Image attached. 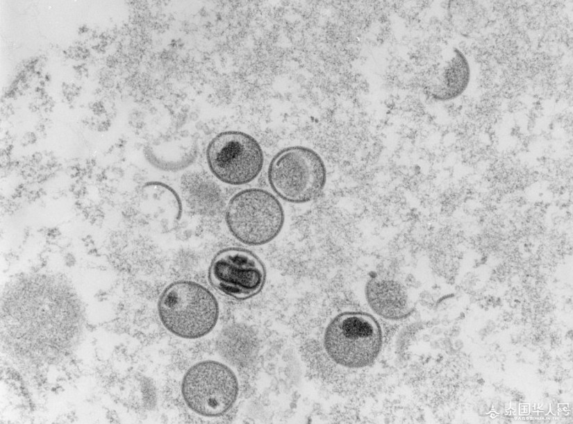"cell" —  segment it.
Wrapping results in <instances>:
<instances>
[{"instance_id":"3957f363","label":"cell","mask_w":573,"mask_h":424,"mask_svg":"<svg viewBox=\"0 0 573 424\" xmlns=\"http://www.w3.org/2000/svg\"><path fill=\"white\" fill-rule=\"evenodd\" d=\"M326 168L321 156L304 146L283 149L272 159L267 179L283 201L301 204L317 198L326 183Z\"/></svg>"},{"instance_id":"5b68a950","label":"cell","mask_w":573,"mask_h":424,"mask_svg":"<svg viewBox=\"0 0 573 424\" xmlns=\"http://www.w3.org/2000/svg\"><path fill=\"white\" fill-rule=\"evenodd\" d=\"M181 393L186 405L203 416L215 417L226 413L235 404L239 384L235 373L226 365L213 360L200 362L185 373Z\"/></svg>"},{"instance_id":"7c38bea8","label":"cell","mask_w":573,"mask_h":424,"mask_svg":"<svg viewBox=\"0 0 573 424\" xmlns=\"http://www.w3.org/2000/svg\"><path fill=\"white\" fill-rule=\"evenodd\" d=\"M550 409H551V412L553 414H555V415L558 414V403L556 402L555 401H553L550 405Z\"/></svg>"},{"instance_id":"9a60e30c","label":"cell","mask_w":573,"mask_h":424,"mask_svg":"<svg viewBox=\"0 0 573 424\" xmlns=\"http://www.w3.org/2000/svg\"><path fill=\"white\" fill-rule=\"evenodd\" d=\"M457 350L454 348L453 346L448 348L446 349V353L449 356H453L456 355Z\"/></svg>"},{"instance_id":"e0dca14e","label":"cell","mask_w":573,"mask_h":424,"mask_svg":"<svg viewBox=\"0 0 573 424\" xmlns=\"http://www.w3.org/2000/svg\"><path fill=\"white\" fill-rule=\"evenodd\" d=\"M434 330H435V334H437V335H438V334H441V333L442 332V330L440 328H435L434 329Z\"/></svg>"},{"instance_id":"2e32d148","label":"cell","mask_w":573,"mask_h":424,"mask_svg":"<svg viewBox=\"0 0 573 424\" xmlns=\"http://www.w3.org/2000/svg\"><path fill=\"white\" fill-rule=\"evenodd\" d=\"M449 323H450V321H449L447 318H444V319L442 320V324L444 326H447V325H449Z\"/></svg>"},{"instance_id":"d6986e66","label":"cell","mask_w":573,"mask_h":424,"mask_svg":"<svg viewBox=\"0 0 573 424\" xmlns=\"http://www.w3.org/2000/svg\"><path fill=\"white\" fill-rule=\"evenodd\" d=\"M563 416H565V414H567V412H564V411H563ZM558 415H560V416H561L562 413H561L560 412H558Z\"/></svg>"},{"instance_id":"8fae6325","label":"cell","mask_w":573,"mask_h":424,"mask_svg":"<svg viewBox=\"0 0 573 424\" xmlns=\"http://www.w3.org/2000/svg\"><path fill=\"white\" fill-rule=\"evenodd\" d=\"M442 340L441 345L444 349L446 350L448 348L453 346V343L451 342L450 337H445Z\"/></svg>"},{"instance_id":"ac0fdd59","label":"cell","mask_w":573,"mask_h":424,"mask_svg":"<svg viewBox=\"0 0 573 424\" xmlns=\"http://www.w3.org/2000/svg\"><path fill=\"white\" fill-rule=\"evenodd\" d=\"M477 382H478V383H479L480 384H484V380H483V379H481H481H479Z\"/></svg>"},{"instance_id":"52a82bcc","label":"cell","mask_w":573,"mask_h":424,"mask_svg":"<svg viewBox=\"0 0 573 424\" xmlns=\"http://www.w3.org/2000/svg\"><path fill=\"white\" fill-rule=\"evenodd\" d=\"M208 278L211 285L223 294L244 300L262 290L266 269L253 252L240 247H228L214 255Z\"/></svg>"},{"instance_id":"5bb4252c","label":"cell","mask_w":573,"mask_h":424,"mask_svg":"<svg viewBox=\"0 0 573 424\" xmlns=\"http://www.w3.org/2000/svg\"><path fill=\"white\" fill-rule=\"evenodd\" d=\"M495 325L494 321H492L491 320L488 321L487 324H486V330H488V332H490V331L493 330L495 329Z\"/></svg>"},{"instance_id":"6da1fadb","label":"cell","mask_w":573,"mask_h":424,"mask_svg":"<svg viewBox=\"0 0 573 424\" xmlns=\"http://www.w3.org/2000/svg\"><path fill=\"white\" fill-rule=\"evenodd\" d=\"M158 309L163 325L185 339H197L208 334L219 316V305L213 294L190 280L169 285L160 295Z\"/></svg>"},{"instance_id":"9c48e42d","label":"cell","mask_w":573,"mask_h":424,"mask_svg":"<svg viewBox=\"0 0 573 424\" xmlns=\"http://www.w3.org/2000/svg\"><path fill=\"white\" fill-rule=\"evenodd\" d=\"M435 79L431 95L436 100L447 101L461 95L470 80V67L464 53L454 48L453 56L438 69Z\"/></svg>"},{"instance_id":"7a4b0ae2","label":"cell","mask_w":573,"mask_h":424,"mask_svg":"<svg viewBox=\"0 0 573 424\" xmlns=\"http://www.w3.org/2000/svg\"><path fill=\"white\" fill-rule=\"evenodd\" d=\"M383 332L378 321L364 312L336 315L324 333V346L337 364L360 368L372 364L381 352Z\"/></svg>"},{"instance_id":"4fadbf2b","label":"cell","mask_w":573,"mask_h":424,"mask_svg":"<svg viewBox=\"0 0 573 424\" xmlns=\"http://www.w3.org/2000/svg\"><path fill=\"white\" fill-rule=\"evenodd\" d=\"M453 345V347H454V348H456V350H460L462 348H463L464 344L461 339H456L454 341Z\"/></svg>"},{"instance_id":"30bf717a","label":"cell","mask_w":573,"mask_h":424,"mask_svg":"<svg viewBox=\"0 0 573 424\" xmlns=\"http://www.w3.org/2000/svg\"><path fill=\"white\" fill-rule=\"evenodd\" d=\"M183 192L188 202L198 212L213 215L222 208L220 191L208 178L191 174L183 180Z\"/></svg>"},{"instance_id":"277c9868","label":"cell","mask_w":573,"mask_h":424,"mask_svg":"<svg viewBox=\"0 0 573 424\" xmlns=\"http://www.w3.org/2000/svg\"><path fill=\"white\" fill-rule=\"evenodd\" d=\"M225 218L229 231L238 241L249 246H261L279 235L285 214L281 202L272 193L249 188L232 196Z\"/></svg>"},{"instance_id":"8992f818","label":"cell","mask_w":573,"mask_h":424,"mask_svg":"<svg viewBox=\"0 0 573 424\" xmlns=\"http://www.w3.org/2000/svg\"><path fill=\"white\" fill-rule=\"evenodd\" d=\"M206 160L218 180L231 185H242L259 175L264 157L260 144L252 136L229 130L219 133L209 142Z\"/></svg>"},{"instance_id":"ba28073f","label":"cell","mask_w":573,"mask_h":424,"mask_svg":"<svg viewBox=\"0 0 573 424\" xmlns=\"http://www.w3.org/2000/svg\"><path fill=\"white\" fill-rule=\"evenodd\" d=\"M365 294L370 308L383 319H404L413 311L406 291L395 280L370 279L366 283Z\"/></svg>"}]
</instances>
